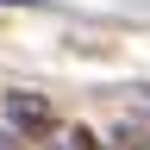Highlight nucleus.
Masks as SVG:
<instances>
[{"mask_svg":"<svg viewBox=\"0 0 150 150\" xmlns=\"http://www.w3.org/2000/svg\"><path fill=\"white\" fill-rule=\"evenodd\" d=\"M0 119H6L13 138H56V106L44 94H31V88H13L0 100Z\"/></svg>","mask_w":150,"mask_h":150,"instance_id":"f257e3e1","label":"nucleus"},{"mask_svg":"<svg viewBox=\"0 0 150 150\" xmlns=\"http://www.w3.org/2000/svg\"><path fill=\"white\" fill-rule=\"evenodd\" d=\"M50 150H106V144L94 138L88 125H75V131H56V144H50Z\"/></svg>","mask_w":150,"mask_h":150,"instance_id":"f03ea898","label":"nucleus"},{"mask_svg":"<svg viewBox=\"0 0 150 150\" xmlns=\"http://www.w3.org/2000/svg\"><path fill=\"white\" fill-rule=\"evenodd\" d=\"M112 150H150V138L138 125H119V131H112Z\"/></svg>","mask_w":150,"mask_h":150,"instance_id":"7ed1b4c3","label":"nucleus"}]
</instances>
